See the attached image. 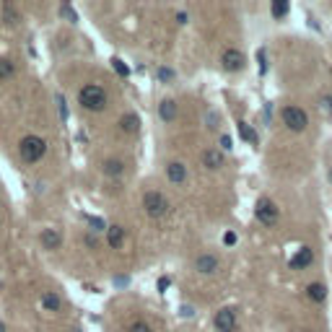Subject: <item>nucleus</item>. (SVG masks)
I'll list each match as a JSON object with an SVG mask.
<instances>
[{
	"label": "nucleus",
	"instance_id": "nucleus-1",
	"mask_svg": "<svg viewBox=\"0 0 332 332\" xmlns=\"http://www.w3.org/2000/svg\"><path fill=\"white\" fill-rule=\"evenodd\" d=\"M78 104L86 109V112H104L107 104H109V96L104 86H99V83H86V86H81L78 91Z\"/></svg>",
	"mask_w": 332,
	"mask_h": 332
},
{
	"label": "nucleus",
	"instance_id": "nucleus-2",
	"mask_svg": "<svg viewBox=\"0 0 332 332\" xmlns=\"http://www.w3.org/2000/svg\"><path fill=\"white\" fill-rule=\"evenodd\" d=\"M44 153H47V143H44V138H39V135H26V138H21V143H18V156H21V161H26V164L42 161Z\"/></svg>",
	"mask_w": 332,
	"mask_h": 332
},
{
	"label": "nucleus",
	"instance_id": "nucleus-3",
	"mask_svg": "<svg viewBox=\"0 0 332 332\" xmlns=\"http://www.w3.org/2000/svg\"><path fill=\"white\" fill-rule=\"evenodd\" d=\"M143 210H145V216L148 218H164V216H169V210H171V202L166 200L164 192L159 190H148L143 195Z\"/></svg>",
	"mask_w": 332,
	"mask_h": 332
},
{
	"label": "nucleus",
	"instance_id": "nucleus-4",
	"mask_svg": "<svg viewBox=\"0 0 332 332\" xmlns=\"http://www.w3.org/2000/svg\"><path fill=\"white\" fill-rule=\"evenodd\" d=\"M280 119H283V125L288 127L291 133H304L309 127V114L304 112L301 107H296V104H285L280 109Z\"/></svg>",
	"mask_w": 332,
	"mask_h": 332
},
{
	"label": "nucleus",
	"instance_id": "nucleus-5",
	"mask_svg": "<svg viewBox=\"0 0 332 332\" xmlns=\"http://www.w3.org/2000/svg\"><path fill=\"white\" fill-rule=\"evenodd\" d=\"M254 218L260 221L262 226H275L278 218H280V208L275 205L270 197H260L257 205H254Z\"/></svg>",
	"mask_w": 332,
	"mask_h": 332
},
{
	"label": "nucleus",
	"instance_id": "nucleus-6",
	"mask_svg": "<svg viewBox=\"0 0 332 332\" xmlns=\"http://www.w3.org/2000/svg\"><path fill=\"white\" fill-rule=\"evenodd\" d=\"M244 65H247V57H244V52H242V50L228 47L223 55H221V68L228 70V73H239V70H244Z\"/></svg>",
	"mask_w": 332,
	"mask_h": 332
},
{
	"label": "nucleus",
	"instance_id": "nucleus-7",
	"mask_svg": "<svg viewBox=\"0 0 332 332\" xmlns=\"http://www.w3.org/2000/svg\"><path fill=\"white\" fill-rule=\"evenodd\" d=\"M213 325L218 332H236V309L234 306H223L216 311Z\"/></svg>",
	"mask_w": 332,
	"mask_h": 332
},
{
	"label": "nucleus",
	"instance_id": "nucleus-8",
	"mask_svg": "<svg viewBox=\"0 0 332 332\" xmlns=\"http://www.w3.org/2000/svg\"><path fill=\"white\" fill-rule=\"evenodd\" d=\"M311 262H314V249H311V247H301L299 252L291 257L288 265H291V270H306Z\"/></svg>",
	"mask_w": 332,
	"mask_h": 332
},
{
	"label": "nucleus",
	"instance_id": "nucleus-9",
	"mask_svg": "<svg viewBox=\"0 0 332 332\" xmlns=\"http://www.w3.org/2000/svg\"><path fill=\"white\" fill-rule=\"evenodd\" d=\"M223 164H226V156H223V151H221V148L202 151V166H205L208 171H218Z\"/></svg>",
	"mask_w": 332,
	"mask_h": 332
},
{
	"label": "nucleus",
	"instance_id": "nucleus-10",
	"mask_svg": "<svg viewBox=\"0 0 332 332\" xmlns=\"http://www.w3.org/2000/svg\"><path fill=\"white\" fill-rule=\"evenodd\" d=\"M218 267H221V260L216 254H200L195 260V270L200 275H213V273H218Z\"/></svg>",
	"mask_w": 332,
	"mask_h": 332
},
{
	"label": "nucleus",
	"instance_id": "nucleus-11",
	"mask_svg": "<svg viewBox=\"0 0 332 332\" xmlns=\"http://www.w3.org/2000/svg\"><path fill=\"white\" fill-rule=\"evenodd\" d=\"M39 242L44 249H50V252H55V249H60L62 244V234H60V228H44V231L39 234Z\"/></svg>",
	"mask_w": 332,
	"mask_h": 332
},
{
	"label": "nucleus",
	"instance_id": "nucleus-12",
	"mask_svg": "<svg viewBox=\"0 0 332 332\" xmlns=\"http://www.w3.org/2000/svg\"><path fill=\"white\" fill-rule=\"evenodd\" d=\"M166 179H169L171 184H184L187 182V166H184L182 161H171L169 166H166Z\"/></svg>",
	"mask_w": 332,
	"mask_h": 332
},
{
	"label": "nucleus",
	"instance_id": "nucleus-13",
	"mask_svg": "<svg viewBox=\"0 0 332 332\" xmlns=\"http://www.w3.org/2000/svg\"><path fill=\"white\" fill-rule=\"evenodd\" d=\"M177 114H179V107H177V101H174V99H164L159 104V117L164 119V122H174Z\"/></svg>",
	"mask_w": 332,
	"mask_h": 332
},
{
	"label": "nucleus",
	"instance_id": "nucleus-14",
	"mask_svg": "<svg viewBox=\"0 0 332 332\" xmlns=\"http://www.w3.org/2000/svg\"><path fill=\"white\" fill-rule=\"evenodd\" d=\"M138 127H140V119H138V114L127 112V114L119 117V130H122L125 135H135V133H138Z\"/></svg>",
	"mask_w": 332,
	"mask_h": 332
},
{
	"label": "nucleus",
	"instance_id": "nucleus-15",
	"mask_svg": "<svg viewBox=\"0 0 332 332\" xmlns=\"http://www.w3.org/2000/svg\"><path fill=\"white\" fill-rule=\"evenodd\" d=\"M107 244L112 249H122L125 244V228L122 226H109L107 228Z\"/></svg>",
	"mask_w": 332,
	"mask_h": 332
},
{
	"label": "nucleus",
	"instance_id": "nucleus-16",
	"mask_svg": "<svg viewBox=\"0 0 332 332\" xmlns=\"http://www.w3.org/2000/svg\"><path fill=\"white\" fill-rule=\"evenodd\" d=\"M306 299L314 301V304H322L327 299V285L325 283H309L306 285Z\"/></svg>",
	"mask_w": 332,
	"mask_h": 332
},
{
	"label": "nucleus",
	"instance_id": "nucleus-17",
	"mask_svg": "<svg viewBox=\"0 0 332 332\" xmlns=\"http://www.w3.org/2000/svg\"><path fill=\"white\" fill-rule=\"evenodd\" d=\"M42 306L47 311H60L62 309V299L55 291H47V293H42Z\"/></svg>",
	"mask_w": 332,
	"mask_h": 332
},
{
	"label": "nucleus",
	"instance_id": "nucleus-18",
	"mask_svg": "<svg viewBox=\"0 0 332 332\" xmlns=\"http://www.w3.org/2000/svg\"><path fill=\"white\" fill-rule=\"evenodd\" d=\"M104 171L109 174V177H122L125 164L119 161V159H109V161H104Z\"/></svg>",
	"mask_w": 332,
	"mask_h": 332
},
{
	"label": "nucleus",
	"instance_id": "nucleus-19",
	"mask_svg": "<svg viewBox=\"0 0 332 332\" xmlns=\"http://www.w3.org/2000/svg\"><path fill=\"white\" fill-rule=\"evenodd\" d=\"M16 73V68H13V62L11 60H5V57H0V81H8Z\"/></svg>",
	"mask_w": 332,
	"mask_h": 332
},
{
	"label": "nucleus",
	"instance_id": "nucleus-20",
	"mask_svg": "<svg viewBox=\"0 0 332 332\" xmlns=\"http://www.w3.org/2000/svg\"><path fill=\"white\" fill-rule=\"evenodd\" d=\"M3 18L5 24H18V11L13 5H3Z\"/></svg>",
	"mask_w": 332,
	"mask_h": 332
},
{
	"label": "nucleus",
	"instance_id": "nucleus-21",
	"mask_svg": "<svg viewBox=\"0 0 332 332\" xmlns=\"http://www.w3.org/2000/svg\"><path fill=\"white\" fill-rule=\"evenodd\" d=\"M88 226H91V231H107V228H109L99 216H88Z\"/></svg>",
	"mask_w": 332,
	"mask_h": 332
},
{
	"label": "nucleus",
	"instance_id": "nucleus-22",
	"mask_svg": "<svg viewBox=\"0 0 332 332\" xmlns=\"http://www.w3.org/2000/svg\"><path fill=\"white\" fill-rule=\"evenodd\" d=\"M285 13H288V3H285V0H275V3H273V16L280 18Z\"/></svg>",
	"mask_w": 332,
	"mask_h": 332
},
{
	"label": "nucleus",
	"instance_id": "nucleus-23",
	"mask_svg": "<svg viewBox=\"0 0 332 332\" xmlns=\"http://www.w3.org/2000/svg\"><path fill=\"white\" fill-rule=\"evenodd\" d=\"M156 78H159V81H164V83H169V81H174V78H177V73H174V70H169V68H159V70H156Z\"/></svg>",
	"mask_w": 332,
	"mask_h": 332
},
{
	"label": "nucleus",
	"instance_id": "nucleus-24",
	"mask_svg": "<svg viewBox=\"0 0 332 332\" xmlns=\"http://www.w3.org/2000/svg\"><path fill=\"white\" fill-rule=\"evenodd\" d=\"M127 332H153V327L148 325V322L138 319V322H133V325H130V330H127Z\"/></svg>",
	"mask_w": 332,
	"mask_h": 332
},
{
	"label": "nucleus",
	"instance_id": "nucleus-25",
	"mask_svg": "<svg viewBox=\"0 0 332 332\" xmlns=\"http://www.w3.org/2000/svg\"><path fill=\"white\" fill-rule=\"evenodd\" d=\"M239 133H242V135L247 138V140H249V143H257V138H254V133H252V130H249V127H247L244 122H239Z\"/></svg>",
	"mask_w": 332,
	"mask_h": 332
},
{
	"label": "nucleus",
	"instance_id": "nucleus-26",
	"mask_svg": "<svg viewBox=\"0 0 332 332\" xmlns=\"http://www.w3.org/2000/svg\"><path fill=\"white\" fill-rule=\"evenodd\" d=\"M319 109L325 114H332V96H322V101H319Z\"/></svg>",
	"mask_w": 332,
	"mask_h": 332
},
{
	"label": "nucleus",
	"instance_id": "nucleus-27",
	"mask_svg": "<svg viewBox=\"0 0 332 332\" xmlns=\"http://www.w3.org/2000/svg\"><path fill=\"white\" fill-rule=\"evenodd\" d=\"M234 148V140H231V138H228V135H221V151H231Z\"/></svg>",
	"mask_w": 332,
	"mask_h": 332
},
{
	"label": "nucleus",
	"instance_id": "nucleus-28",
	"mask_svg": "<svg viewBox=\"0 0 332 332\" xmlns=\"http://www.w3.org/2000/svg\"><path fill=\"white\" fill-rule=\"evenodd\" d=\"M60 13H62V16H65V18H68V21H76V11H73V8H70V5H62V8H60Z\"/></svg>",
	"mask_w": 332,
	"mask_h": 332
},
{
	"label": "nucleus",
	"instance_id": "nucleus-29",
	"mask_svg": "<svg viewBox=\"0 0 332 332\" xmlns=\"http://www.w3.org/2000/svg\"><path fill=\"white\" fill-rule=\"evenodd\" d=\"M218 122H221V117H218L216 112H208V127H213V130H216Z\"/></svg>",
	"mask_w": 332,
	"mask_h": 332
},
{
	"label": "nucleus",
	"instance_id": "nucleus-30",
	"mask_svg": "<svg viewBox=\"0 0 332 332\" xmlns=\"http://www.w3.org/2000/svg\"><path fill=\"white\" fill-rule=\"evenodd\" d=\"M83 242H86L88 249H96V236H94V234H86V239H83Z\"/></svg>",
	"mask_w": 332,
	"mask_h": 332
},
{
	"label": "nucleus",
	"instance_id": "nucleus-31",
	"mask_svg": "<svg viewBox=\"0 0 332 332\" xmlns=\"http://www.w3.org/2000/svg\"><path fill=\"white\" fill-rule=\"evenodd\" d=\"M187 18H190L187 13H184V11H179V13H177V24H187Z\"/></svg>",
	"mask_w": 332,
	"mask_h": 332
},
{
	"label": "nucleus",
	"instance_id": "nucleus-32",
	"mask_svg": "<svg viewBox=\"0 0 332 332\" xmlns=\"http://www.w3.org/2000/svg\"><path fill=\"white\" fill-rule=\"evenodd\" d=\"M114 65H117V70L122 73V76H127V68H125V65H122V62H119V60H114Z\"/></svg>",
	"mask_w": 332,
	"mask_h": 332
},
{
	"label": "nucleus",
	"instance_id": "nucleus-33",
	"mask_svg": "<svg viewBox=\"0 0 332 332\" xmlns=\"http://www.w3.org/2000/svg\"><path fill=\"white\" fill-rule=\"evenodd\" d=\"M0 332H5V325H3V322H0Z\"/></svg>",
	"mask_w": 332,
	"mask_h": 332
},
{
	"label": "nucleus",
	"instance_id": "nucleus-34",
	"mask_svg": "<svg viewBox=\"0 0 332 332\" xmlns=\"http://www.w3.org/2000/svg\"><path fill=\"white\" fill-rule=\"evenodd\" d=\"M301 332H314V330H301Z\"/></svg>",
	"mask_w": 332,
	"mask_h": 332
}]
</instances>
